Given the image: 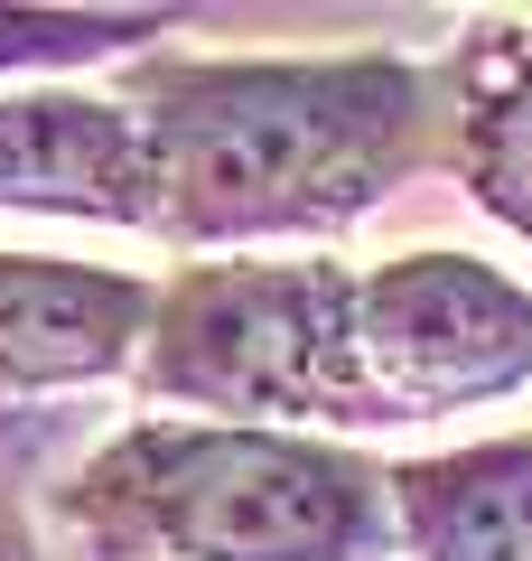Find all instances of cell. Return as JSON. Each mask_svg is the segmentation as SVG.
<instances>
[{
  "label": "cell",
  "instance_id": "cell-1",
  "mask_svg": "<svg viewBox=\"0 0 532 561\" xmlns=\"http://www.w3.org/2000/svg\"><path fill=\"white\" fill-rule=\"evenodd\" d=\"M140 122V234L197 262L262 243H336L383 197L439 169L430 57H197L150 47L113 84Z\"/></svg>",
  "mask_w": 532,
  "mask_h": 561
},
{
  "label": "cell",
  "instance_id": "cell-2",
  "mask_svg": "<svg viewBox=\"0 0 532 561\" xmlns=\"http://www.w3.org/2000/svg\"><path fill=\"white\" fill-rule=\"evenodd\" d=\"M94 561H402L393 468L317 431L140 412L57 478Z\"/></svg>",
  "mask_w": 532,
  "mask_h": 561
},
{
  "label": "cell",
  "instance_id": "cell-3",
  "mask_svg": "<svg viewBox=\"0 0 532 561\" xmlns=\"http://www.w3.org/2000/svg\"><path fill=\"white\" fill-rule=\"evenodd\" d=\"M346 280L355 262H177L150 300L131 393L169 421H243V431H374L355 393L346 346Z\"/></svg>",
  "mask_w": 532,
  "mask_h": 561
},
{
  "label": "cell",
  "instance_id": "cell-4",
  "mask_svg": "<svg viewBox=\"0 0 532 561\" xmlns=\"http://www.w3.org/2000/svg\"><path fill=\"white\" fill-rule=\"evenodd\" d=\"M346 346L374 431L513 402L532 383V290L458 243L383 253L346 280Z\"/></svg>",
  "mask_w": 532,
  "mask_h": 561
},
{
  "label": "cell",
  "instance_id": "cell-5",
  "mask_svg": "<svg viewBox=\"0 0 532 561\" xmlns=\"http://www.w3.org/2000/svg\"><path fill=\"white\" fill-rule=\"evenodd\" d=\"M150 272L76 253H0V402L94 393L140 365L150 337Z\"/></svg>",
  "mask_w": 532,
  "mask_h": 561
},
{
  "label": "cell",
  "instance_id": "cell-6",
  "mask_svg": "<svg viewBox=\"0 0 532 561\" xmlns=\"http://www.w3.org/2000/svg\"><path fill=\"white\" fill-rule=\"evenodd\" d=\"M0 216H76L140 234L150 197L131 103L84 84H0Z\"/></svg>",
  "mask_w": 532,
  "mask_h": 561
},
{
  "label": "cell",
  "instance_id": "cell-7",
  "mask_svg": "<svg viewBox=\"0 0 532 561\" xmlns=\"http://www.w3.org/2000/svg\"><path fill=\"white\" fill-rule=\"evenodd\" d=\"M439 179L532 253V10H486L430 57Z\"/></svg>",
  "mask_w": 532,
  "mask_h": 561
},
{
  "label": "cell",
  "instance_id": "cell-8",
  "mask_svg": "<svg viewBox=\"0 0 532 561\" xmlns=\"http://www.w3.org/2000/svg\"><path fill=\"white\" fill-rule=\"evenodd\" d=\"M402 561H532V431L393 459Z\"/></svg>",
  "mask_w": 532,
  "mask_h": 561
},
{
  "label": "cell",
  "instance_id": "cell-9",
  "mask_svg": "<svg viewBox=\"0 0 532 561\" xmlns=\"http://www.w3.org/2000/svg\"><path fill=\"white\" fill-rule=\"evenodd\" d=\"M0 561H47L38 552V534H28V515H20V496L0 486Z\"/></svg>",
  "mask_w": 532,
  "mask_h": 561
}]
</instances>
